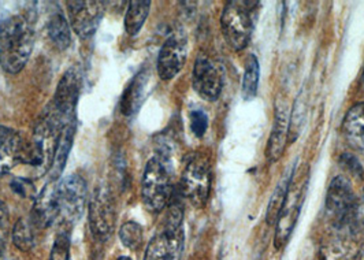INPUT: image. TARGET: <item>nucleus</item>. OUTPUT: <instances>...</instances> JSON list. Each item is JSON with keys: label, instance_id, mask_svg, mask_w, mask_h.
I'll list each match as a JSON object with an SVG mask.
<instances>
[{"label": "nucleus", "instance_id": "obj_1", "mask_svg": "<svg viewBox=\"0 0 364 260\" xmlns=\"http://www.w3.org/2000/svg\"><path fill=\"white\" fill-rule=\"evenodd\" d=\"M35 47V32L26 17L14 14L0 22V66L18 75L28 65Z\"/></svg>", "mask_w": 364, "mask_h": 260}, {"label": "nucleus", "instance_id": "obj_2", "mask_svg": "<svg viewBox=\"0 0 364 260\" xmlns=\"http://www.w3.org/2000/svg\"><path fill=\"white\" fill-rule=\"evenodd\" d=\"M63 125L58 121L50 106L40 117L29 143H25L23 163H26L36 177L51 171L59 136Z\"/></svg>", "mask_w": 364, "mask_h": 260}, {"label": "nucleus", "instance_id": "obj_3", "mask_svg": "<svg viewBox=\"0 0 364 260\" xmlns=\"http://www.w3.org/2000/svg\"><path fill=\"white\" fill-rule=\"evenodd\" d=\"M173 193L167 156L156 153L146 162L141 180V199L144 207L152 214H159L168 205Z\"/></svg>", "mask_w": 364, "mask_h": 260}, {"label": "nucleus", "instance_id": "obj_4", "mask_svg": "<svg viewBox=\"0 0 364 260\" xmlns=\"http://www.w3.org/2000/svg\"><path fill=\"white\" fill-rule=\"evenodd\" d=\"M168 212L164 230L158 233L146 247L144 260H180L183 251V207L176 197L168 202Z\"/></svg>", "mask_w": 364, "mask_h": 260}, {"label": "nucleus", "instance_id": "obj_5", "mask_svg": "<svg viewBox=\"0 0 364 260\" xmlns=\"http://www.w3.org/2000/svg\"><path fill=\"white\" fill-rule=\"evenodd\" d=\"M211 190V165L204 153H193L183 168L180 193L196 207L205 205Z\"/></svg>", "mask_w": 364, "mask_h": 260}, {"label": "nucleus", "instance_id": "obj_6", "mask_svg": "<svg viewBox=\"0 0 364 260\" xmlns=\"http://www.w3.org/2000/svg\"><path fill=\"white\" fill-rule=\"evenodd\" d=\"M222 33L228 44L236 50H244L252 35L254 21L248 1H229L226 3L220 17Z\"/></svg>", "mask_w": 364, "mask_h": 260}, {"label": "nucleus", "instance_id": "obj_7", "mask_svg": "<svg viewBox=\"0 0 364 260\" xmlns=\"http://www.w3.org/2000/svg\"><path fill=\"white\" fill-rule=\"evenodd\" d=\"M88 221L92 236L99 242H107L117 223L115 197L109 186L95 188L88 205Z\"/></svg>", "mask_w": 364, "mask_h": 260}, {"label": "nucleus", "instance_id": "obj_8", "mask_svg": "<svg viewBox=\"0 0 364 260\" xmlns=\"http://www.w3.org/2000/svg\"><path fill=\"white\" fill-rule=\"evenodd\" d=\"M355 207L356 199L350 183L344 175L336 177L328 186L326 195V215L331 227L358 226L355 221Z\"/></svg>", "mask_w": 364, "mask_h": 260}, {"label": "nucleus", "instance_id": "obj_9", "mask_svg": "<svg viewBox=\"0 0 364 260\" xmlns=\"http://www.w3.org/2000/svg\"><path fill=\"white\" fill-rule=\"evenodd\" d=\"M82 90V75L77 66H72L62 75L55 91L50 109L58 121L65 126L75 122V112Z\"/></svg>", "mask_w": 364, "mask_h": 260}, {"label": "nucleus", "instance_id": "obj_10", "mask_svg": "<svg viewBox=\"0 0 364 260\" xmlns=\"http://www.w3.org/2000/svg\"><path fill=\"white\" fill-rule=\"evenodd\" d=\"M88 186L80 174H70L58 184L59 215L65 222H77L85 211Z\"/></svg>", "mask_w": 364, "mask_h": 260}, {"label": "nucleus", "instance_id": "obj_11", "mask_svg": "<svg viewBox=\"0 0 364 260\" xmlns=\"http://www.w3.org/2000/svg\"><path fill=\"white\" fill-rule=\"evenodd\" d=\"M360 242L358 226L333 227V233L325 239L319 251V260H358Z\"/></svg>", "mask_w": 364, "mask_h": 260}, {"label": "nucleus", "instance_id": "obj_12", "mask_svg": "<svg viewBox=\"0 0 364 260\" xmlns=\"http://www.w3.org/2000/svg\"><path fill=\"white\" fill-rule=\"evenodd\" d=\"M105 4L95 0L66 1L70 28L81 40H88L96 33L100 19L103 18Z\"/></svg>", "mask_w": 364, "mask_h": 260}, {"label": "nucleus", "instance_id": "obj_13", "mask_svg": "<svg viewBox=\"0 0 364 260\" xmlns=\"http://www.w3.org/2000/svg\"><path fill=\"white\" fill-rule=\"evenodd\" d=\"M188 55V40L185 33L174 32L164 41L156 62V70L161 80L170 81L178 75L186 62Z\"/></svg>", "mask_w": 364, "mask_h": 260}, {"label": "nucleus", "instance_id": "obj_14", "mask_svg": "<svg viewBox=\"0 0 364 260\" xmlns=\"http://www.w3.org/2000/svg\"><path fill=\"white\" fill-rule=\"evenodd\" d=\"M192 82L195 91L207 102L218 100L223 88V78L218 65L204 54L198 56L195 62Z\"/></svg>", "mask_w": 364, "mask_h": 260}, {"label": "nucleus", "instance_id": "obj_15", "mask_svg": "<svg viewBox=\"0 0 364 260\" xmlns=\"http://www.w3.org/2000/svg\"><path fill=\"white\" fill-rule=\"evenodd\" d=\"M304 190L300 189V186L293 188L291 184L289 193L287 197V202L284 205V208L278 217L277 221V229H275V237H274V247L275 249H282L287 242H289L291 232L296 226L297 218H299V211H300V196L303 195Z\"/></svg>", "mask_w": 364, "mask_h": 260}, {"label": "nucleus", "instance_id": "obj_16", "mask_svg": "<svg viewBox=\"0 0 364 260\" xmlns=\"http://www.w3.org/2000/svg\"><path fill=\"white\" fill-rule=\"evenodd\" d=\"M58 215V183L50 181L35 197L31 210V222L37 229H46L54 223Z\"/></svg>", "mask_w": 364, "mask_h": 260}, {"label": "nucleus", "instance_id": "obj_17", "mask_svg": "<svg viewBox=\"0 0 364 260\" xmlns=\"http://www.w3.org/2000/svg\"><path fill=\"white\" fill-rule=\"evenodd\" d=\"M25 141L16 129L0 125V175L9 174L23 162Z\"/></svg>", "mask_w": 364, "mask_h": 260}, {"label": "nucleus", "instance_id": "obj_18", "mask_svg": "<svg viewBox=\"0 0 364 260\" xmlns=\"http://www.w3.org/2000/svg\"><path fill=\"white\" fill-rule=\"evenodd\" d=\"M288 137H289L288 112L284 106H278L275 107L273 129L270 133V139L266 149V156L272 163L278 162L284 155V151L288 144Z\"/></svg>", "mask_w": 364, "mask_h": 260}, {"label": "nucleus", "instance_id": "obj_19", "mask_svg": "<svg viewBox=\"0 0 364 260\" xmlns=\"http://www.w3.org/2000/svg\"><path fill=\"white\" fill-rule=\"evenodd\" d=\"M148 80H149L148 70H141L133 77V80L129 82L128 87L125 88L124 94L121 97V102H119L121 112L125 117L134 115L141 107L143 99L146 96Z\"/></svg>", "mask_w": 364, "mask_h": 260}, {"label": "nucleus", "instance_id": "obj_20", "mask_svg": "<svg viewBox=\"0 0 364 260\" xmlns=\"http://www.w3.org/2000/svg\"><path fill=\"white\" fill-rule=\"evenodd\" d=\"M343 133L350 148L364 151V102L356 103L346 112Z\"/></svg>", "mask_w": 364, "mask_h": 260}, {"label": "nucleus", "instance_id": "obj_21", "mask_svg": "<svg viewBox=\"0 0 364 260\" xmlns=\"http://www.w3.org/2000/svg\"><path fill=\"white\" fill-rule=\"evenodd\" d=\"M47 33L59 51H66L72 44L70 23L60 9H55L47 19Z\"/></svg>", "mask_w": 364, "mask_h": 260}, {"label": "nucleus", "instance_id": "obj_22", "mask_svg": "<svg viewBox=\"0 0 364 260\" xmlns=\"http://www.w3.org/2000/svg\"><path fill=\"white\" fill-rule=\"evenodd\" d=\"M74 136H75V122H72L69 125H65L63 129L60 131L58 147L55 152L54 162L51 168V181H58L60 174L63 173V168L66 166L68 158L70 155V151L73 147Z\"/></svg>", "mask_w": 364, "mask_h": 260}, {"label": "nucleus", "instance_id": "obj_23", "mask_svg": "<svg viewBox=\"0 0 364 260\" xmlns=\"http://www.w3.org/2000/svg\"><path fill=\"white\" fill-rule=\"evenodd\" d=\"M291 178L293 174L287 173L281 181L278 183V185L274 190L273 196L270 197L269 202V207H267V212H266V222L269 223L270 226H273L278 221V217L284 208V205L287 202L288 193H289V188H291Z\"/></svg>", "mask_w": 364, "mask_h": 260}, {"label": "nucleus", "instance_id": "obj_24", "mask_svg": "<svg viewBox=\"0 0 364 260\" xmlns=\"http://www.w3.org/2000/svg\"><path fill=\"white\" fill-rule=\"evenodd\" d=\"M151 10L149 0H137L129 3L128 11L125 16V29L130 36H136L144 26Z\"/></svg>", "mask_w": 364, "mask_h": 260}, {"label": "nucleus", "instance_id": "obj_25", "mask_svg": "<svg viewBox=\"0 0 364 260\" xmlns=\"http://www.w3.org/2000/svg\"><path fill=\"white\" fill-rule=\"evenodd\" d=\"M259 77H260V67L255 55H248L245 67H244V77H242V99L251 102L256 97L257 87H259Z\"/></svg>", "mask_w": 364, "mask_h": 260}, {"label": "nucleus", "instance_id": "obj_26", "mask_svg": "<svg viewBox=\"0 0 364 260\" xmlns=\"http://www.w3.org/2000/svg\"><path fill=\"white\" fill-rule=\"evenodd\" d=\"M33 229L35 226L32 224L31 220L19 218L18 221L14 223L13 232H11V240L17 249L22 252H28L33 248L35 245Z\"/></svg>", "mask_w": 364, "mask_h": 260}, {"label": "nucleus", "instance_id": "obj_27", "mask_svg": "<svg viewBox=\"0 0 364 260\" xmlns=\"http://www.w3.org/2000/svg\"><path fill=\"white\" fill-rule=\"evenodd\" d=\"M143 227L137 222L124 223L119 229V240L129 249H139L143 242Z\"/></svg>", "mask_w": 364, "mask_h": 260}, {"label": "nucleus", "instance_id": "obj_28", "mask_svg": "<svg viewBox=\"0 0 364 260\" xmlns=\"http://www.w3.org/2000/svg\"><path fill=\"white\" fill-rule=\"evenodd\" d=\"M48 260H70V236L68 232H60L56 236Z\"/></svg>", "mask_w": 364, "mask_h": 260}, {"label": "nucleus", "instance_id": "obj_29", "mask_svg": "<svg viewBox=\"0 0 364 260\" xmlns=\"http://www.w3.org/2000/svg\"><path fill=\"white\" fill-rule=\"evenodd\" d=\"M9 234H10L9 210H7L6 203L3 200H0V260H4L6 258Z\"/></svg>", "mask_w": 364, "mask_h": 260}, {"label": "nucleus", "instance_id": "obj_30", "mask_svg": "<svg viewBox=\"0 0 364 260\" xmlns=\"http://www.w3.org/2000/svg\"><path fill=\"white\" fill-rule=\"evenodd\" d=\"M189 121H191V129L193 131V134L199 139L203 137L208 128L207 115L201 110H193L189 115Z\"/></svg>", "mask_w": 364, "mask_h": 260}, {"label": "nucleus", "instance_id": "obj_31", "mask_svg": "<svg viewBox=\"0 0 364 260\" xmlns=\"http://www.w3.org/2000/svg\"><path fill=\"white\" fill-rule=\"evenodd\" d=\"M11 189L14 190V193H17L21 197H32L35 193V186L25 178H14L11 183Z\"/></svg>", "mask_w": 364, "mask_h": 260}, {"label": "nucleus", "instance_id": "obj_32", "mask_svg": "<svg viewBox=\"0 0 364 260\" xmlns=\"http://www.w3.org/2000/svg\"><path fill=\"white\" fill-rule=\"evenodd\" d=\"M355 221L358 226L364 227V190L359 200H356V207H355Z\"/></svg>", "mask_w": 364, "mask_h": 260}, {"label": "nucleus", "instance_id": "obj_33", "mask_svg": "<svg viewBox=\"0 0 364 260\" xmlns=\"http://www.w3.org/2000/svg\"><path fill=\"white\" fill-rule=\"evenodd\" d=\"M341 161H344V163H346V165H348V168L352 170V173L355 171V173H356V174H359V175H362V174H363V168H362V166L358 163V161H356L352 155H348V153H346V155L341 158Z\"/></svg>", "mask_w": 364, "mask_h": 260}, {"label": "nucleus", "instance_id": "obj_34", "mask_svg": "<svg viewBox=\"0 0 364 260\" xmlns=\"http://www.w3.org/2000/svg\"><path fill=\"white\" fill-rule=\"evenodd\" d=\"M117 260H132V258H129V256H119V258H117Z\"/></svg>", "mask_w": 364, "mask_h": 260}, {"label": "nucleus", "instance_id": "obj_35", "mask_svg": "<svg viewBox=\"0 0 364 260\" xmlns=\"http://www.w3.org/2000/svg\"><path fill=\"white\" fill-rule=\"evenodd\" d=\"M358 260H364V251L363 252H360V255H359V258H358Z\"/></svg>", "mask_w": 364, "mask_h": 260}, {"label": "nucleus", "instance_id": "obj_36", "mask_svg": "<svg viewBox=\"0 0 364 260\" xmlns=\"http://www.w3.org/2000/svg\"><path fill=\"white\" fill-rule=\"evenodd\" d=\"M363 87H364V75H363Z\"/></svg>", "mask_w": 364, "mask_h": 260}]
</instances>
